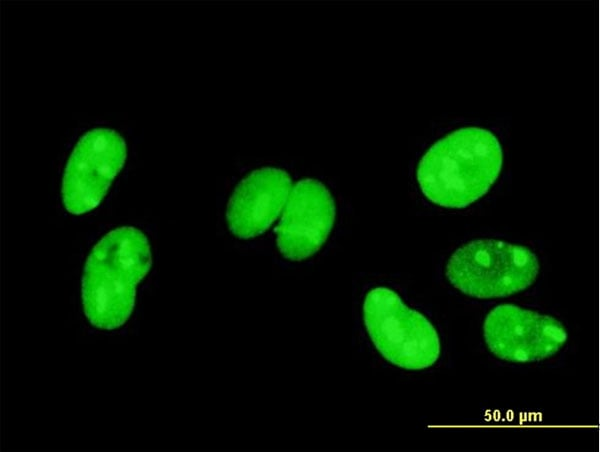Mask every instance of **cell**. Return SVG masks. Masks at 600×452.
Masks as SVG:
<instances>
[{
	"mask_svg": "<svg viewBox=\"0 0 600 452\" xmlns=\"http://www.w3.org/2000/svg\"><path fill=\"white\" fill-rule=\"evenodd\" d=\"M367 332L381 355L405 370H423L439 359L438 333L430 321L387 287L371 289L363 303Z\"/></svg>",
	"mask_w": 600,
	"mask_h": 452,
	"instance_id": "4",
	"label": "cell"
},
{
	"mask_svg": "<svg viewBox=\"0 0 600 452\" xmlns=\"http://www.w3.org/2000/svg\"><path fill=\"white\" fill-rule=\"evenodd\" d=\"M152 265L147 237L131 226L116 228L94 246L81 285L83 311L96 328L114 330L130 317L136 286Z\"/></svg>",
	"mask_w": 600,
	"mask_h": 452,
	"instance_id": "1",
	"label": "cell"
},
{
	"mask_svg": "<svg viewBox=\"0 0 600 452\" xmlns=\"http://www.w3.org/2000/svg\"><path fill=\"white\" fill-rule=\"evenodd\" d=\"M335 219V205L327 188L303 179L293 188L276 230L280 253L292 261L316 253L326 241Z\"/></svg>",
	"mask_w": 600,
	"mask_h": 452,
	"instance_id": "7",
	"label": "cell"
},
{
	"mask_svg": "<svg viewBox=\"0 0 600 452\" xmlns=\"http://www.w3.org/2000/svg\"><path fill=\"white\" fill-rule=\"evenodd\" d=\"M483 334L493 355L513 363L549 358L567 340V332L559 320L513 304L493 308L485 318Z\"/></svg>",
	"mask_w": 600,
	"mask_h": 452,
	"instance_id": "6",
	"label": "cell"
},
{
	"mask_svg": "<svg viewBox=\"0 0 600 452\" xmlns=\"http://www.w3.org/2000/svg\"><path fill=\"white\" fill-rule=\"evenodd\" d=\"M126 143L113 129L94 128L74 147L62 179V203L74 215L95 209L123 167Z\"/></svg>",
	"mask_w": 600,
	"mask_h": 452,
	"instance_id": "5",
	"label": "cell"
},
{
	"mask_svg": "<svg viewBox=\"0 0 600 452\" xmlns=\"http://www.w3.org/2000/svg\"><path fill=\"white\" fill-rule=\"evenodd\" d=\"M503 154L497 137L484 128L463 127L436 141L421 158L417 181L434 204L464 208L496 181Z\"/></svg>",
	"mask_w": 600,
	"mask_h": 452,
	"instance_id": "2",
	"label": "cell"
},
{
	"mask_svg": "<svg viewBox=\"0 0 600 452\" xmlns=\"http://www.w3.org/2000/svg\"><path fill=\"white\" fill-rule=\"evenodd\" d=\"M291 178L283 170L264 167L253 171L235 188L227 206L230 231L242 239L263 233L286 204Z\"/></svg>",
	"mask_w": 600,
	"mask_h": 452,
	"instance_id": "8",
	"label": "cell"
},
{
	"mask_svg": "<svg viewBox=\"0 0 600 452\" xmlns=\"http://www.w3.org/2000/svg\"><path fill=\"white\" fill-rule=\"evenodd\" d=\"M540 264L528 247L498 239H475L457 248L446 263L453 287L478 299L506 297L531 286Z\"/></svg>",
	"mask_w": 600,
	"mask_h": 452,
	"instance_id": "3",
	"label": "cell"
}]
</instances>
